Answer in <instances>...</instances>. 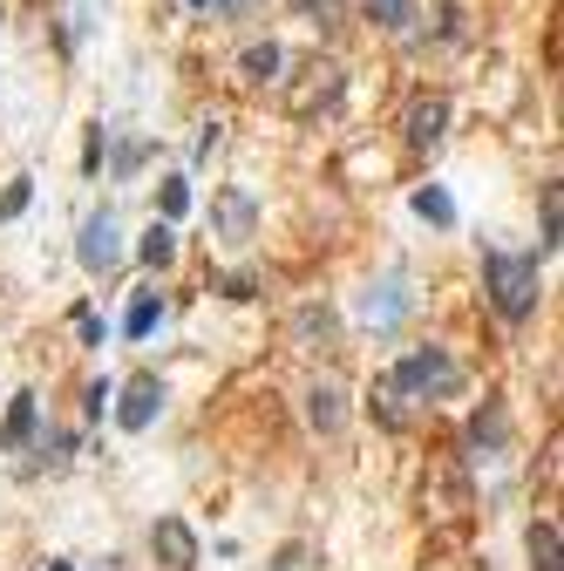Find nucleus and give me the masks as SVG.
Returning a JSON list of instances; mask_svg holds the SVG:
<instances>
[{"label": "nucleus", "mask_w": 564, "mask_h": 571, "mask_svg": "<svg viewBox=\"0 0 564 571\" xmlns=\"http://www.w3.org/2000/svg\"><path fill=\"white\" fill-rule=\"evenodd\" d=\"M299 8V21H313V28H333L341 21V0H293Z\"/></svg>", "instance_id": "412c9836"}, {"label": "nucleus", "mask_w": 564, "mask_h": 571, "mask_svg": "<svg viewBox=\"0 0 564 571\" xmlns=\"http://www.w3.org/2000/svg\"><path fill=\"white\" fill-rule=\"evenodd\" d=\"M191 8H211V0H191Z\"/></svg>", "instance_id": "bb28decb"}, {"label": "nucleus", "mask_w": 564, "mask_h": 571, "mask_svg": "<svg viewBox=\"0 0 564 571\" xmlns=\"http://www.w3.org/2000/svg\"><path fill=\"white\" fill-rule=\"evenodd\" d=\"M157 408H164V381H157V375H137L130 388H123V408H116V422L130 429V435H143L150 422H157Z\"/></svg>", "instance_id": "20e7f679"}, {"label": "nucleus", "mask_w": 564, "mask_h": 571, "mask_svg": "<svg viewBox=\"0 0 564 571\" xmlns=\"http://www.w3.org/2000/svg\"><path fill=\"white\" fill-rule=\"evenodd\" d=\"M388 381L415 402V395H456V381H463V375H456V360H449L443 347H422V354H408Z\"/></svg>", "instance_id": "f03ea898"}, {"label": "nucleus", "mask_w": 564, "mask_h": 571, "mask_svg": "<svg viewBox=\"0 0 564 571\" xmlns=\"http://www.w3.org/2000/svg\"><path fill=\"white\" fill-rule=\"evenodd\" d=\"M150 551H157L170 571H191L197 564V537H191L184 517H157V524H150Z\"/></svg>", "instance_id": "39448f33"}, {"label": "nucleus", "mask_w": 564, "mask_h": 571, "mask_svg": "<svg viewBox=\"0 0 564 571\" xmlns=\"http://www.w3.org/2000/svg\"><path fill=\"white\" fill-rule=\"evenodd\" d=\"M306 75H313V83L286 89V110H293V116H313L320 102H333V96H341V68H333V62H313Z\"/></svg>", "instance_id": "0eeeda50"}, {"label": "nucleus", "mask_w": 564, "mask_h": 571, "mask_svg": "<svg viewBox=\"0 0 564 571\" xmlns=\"http://www.w3.org/2000/svg\"><path fill=\"white\" fill-rule=\"evenodd\" d=\"M82 341H89V347H102V341H110V327H102L95 314H82Z\"/></svg>", "instance_id": "b1692460"}, {"label": "nucleus", "mask_w": 564, "mask_h": 571, "mask_svg": "<svg viewBox=\"0 0 564 571\" xmlns=\"http://www.w3.org/2000/svg\"><path fill=\"white\" fill-rule=\"evenodd\" d=\"M306 422H313L320 435H341V422H347L341 388H313V395H306Z\"/></svg>", "instance_id": "9b49d317"}, {"label": "nucleus", "mask_w": 564, "mask_h": 571, "mask_svg": "<svg viewBox=\"0 0 564 571\" xmlns=\"http://www.w3.org/2000/svg\"><path fill=\"white\" fill-rule=\"evenodd\" d=\"M75 258H82L89 272H116V266H123V225H116L110 212H95V218L82 225V245H75Z\"/></svg>", "instance_id": "7ed1b4c3"}, {"label": "nucleus", "mask_w": 564, "mask_h": 571, "mask_svg": "<svg viewBox=\"0 0 564 571\" xmlns=\"http://www.w3.org/2000/svg\"><path fill=\"white\" fill-rule=\"evenodd\" d=\"M35 429H41V408H35L28 388H21L14 408H8V429H0V449H28V443H35Z\"/></svg>", "instance_id": "9d476101"}, {"label": "nucleus", "mask_w": 564, "mask_h": 571, "mask_svg": "<svg viewBox=\"0 0 564 571\" xmlns=\"http://www.w3.org/2000/svg\"><path fill=\"white\" fill-rule=\"evenodd\" d=\"M557 231H564V191L544 185V252H557Z\"/></svg>", "instance_id": "6ab92c4d"}, {"label": "nucleus", "mask_w": 564, "mask_h": 571, "mask_svg": "<svg viewBox=\"0 0 564 571\" xmlns=\"http://www.w3.org/2000/svg\"><path fill=\"white\" fill-rule=\"evenodd\" d=\"M530 571H557V524H530Z\"/></svg>", "instance_id": "dca6fc26"}, {"label": "nucleus", "mask_w": 564, "mask_h": 571, "mask_svg": "<svg viewBox=\"0 0 564 571\" xmlns=\"http://www.w3.org/2000/svg\"><path fill=\"white\" fill-rule=\"evenodd\" d=\"M218 8H225V14H252V0H218Z\"/></svg>", "instance_id": "a878e982"}, {"label": "nucleus", "mask_w": 564, "mask_h": 571, "mask_svg": "<svg viewBox=\"0 0 564 571\" xmlns=\"http://www.w3.org/2000/svg\"><path fill=\"white\" fill-rule=\"evenodd\" d=\"M157 320H164V300H157V293H137V306H130V320H123V333H130V341H143V333H157Z\"/></svg>", "instance_id": "ddd939ff"}, {"label": "nucleus", "mask_w": 564, "mask_h": 571, "mask_svg": "<svg viewBox=\"0 0 564 571\" xmlns=\"http://www.w3.org/2000/svg\"><path fill=\"white\" fill-rule=\"evenodd\" d=\"M137 258H143V266H170V258H177V231H170V218L143 231V245H137Z\"/></svg>", "instance_id": "f8f14e48"}, {"label": "nucleus", "mask_w": 564, "mask_h": 571, "mask_svg": "<svg viewBox=\"0 0 564 571\" xmlns=\"http://www.w3.org/2000/svg\"><path fill=\"white\" fill-rule=\"evenodd\" d=\"M299 341H333V314H326V306H306V314H299Z\"/></svg>", "instance_id": "aec40b11"}, {"label": "nucleus", "mask_w": 564, "mask_h": 571, "mask_svg": "<svg viewBox=\"0 0 564 571\" xmlns=\"http://www.w3.org/2000/svg\"><path fill=\"white\" fill-rule=\"evenodd\" d=\"M476 443H490V449L503 443V415H497V408H490V415H476Z\"/></svg>", "instance_id": "5701e85b"}, {"label": "nucleus", "mask_w": 564, "mask_h": 571, "mask_svg": "<svg viewBox=\"0 0 564 571\" xmlns=\"http://www.w3.org/2000/svg\"><path fill=\"white\" fill-rule=\"evenodd\" d=\"M48 571H68V564H48Z\"/></svg>", "instance_id": "cd10ccee"}, {"label": "nucleus", "mask_w": 564, "mask_h": 571, "mask_svg": "<svg viewBox=\"0 0 564 571\" xmlns=\"http://www.w3.org/2000/svg\"><path fill=\"white\" fill-rule=\"evenodd\" d=\"M272 571H306V551H299V544H293V551H279V564Z\"/></svg>", "instance_id": "393cba45"}, {"label": "nucleus", "mask_w": 564, "mask_h": 571, "mask_svg": "<svg viewBox=\"0 0 564 571\" xmlns=\"http://www.w3.org/2000/svg\"><path fill=\"white\" fill-rule=\"evenodd\" d=\"M483 293L490 306L517 327L537 314V300H544V279H537V252H490L483 258Z\"/></svg>", "instance_id": "f257e3e1"}, {"label": "nucleus", "mask_w": 564, "mask_h": 571, "mask_svg": "<svg viewBox=\"0 0 564 571\" xmlns=\"http://www.w3.org/2000/svg\"><path fill=\"white\" fill-rule=\"evenodd\" d=\"M443 137H449V102H443V96L415 102V110H408V143H415V150H435Z\"/></svg>", "instance_id": "6e6552de"}, {"label": "nucleus", "mask_w": 564, "mask_h": 571, "mask_svg": "<svg viewBox=\"0 0 564 571\" xmlns=\"http://www.w3.org/2000/svg\"><path fill=\"white\" fill-rule=\"evenodd\" d=\"M28 204H35V177H14V185L0 191V225H8V218H21Z\"/></svg>", "instance_id": "a211bd4d"}, {"label": "nucleus", "mask_w": 564, "mask_h": 571, "mask_svg": "<svg viewBox=\"0 0 564 571\" xmlns=\"http://www.w3.org/2000/svg\"><path fill=\"white\" fill-rule=\"evenodd\" d=\"M401 314H408L401 279H381V286H368V300H361V320H368V327H395Z\"/></svg>", "instance_id": "1a4fd4ad"}, {"label": "nucleus", "mask_w": 564, "mask_h": 571, "mask_svg": "<svg viewBox=\"0 0 564 571\" xmlns=\"http://www.w3.org/2000/svg\"><path fill=\"white\" fill-rule=\"evenodd\" d=\"M368 21H374V28H408V21H415V0H368Z\"/></svg>", "instance_id": "2eb2a0df"}, {"label": "nucleus", "mask_w": 564, "mask_h": 571, "mask_svg": "<svg viewBox=\"0 0 564 571\" xmlns=\"http://www.w3.org/2000/svg\"><path fill=\"white\" fill-rule=\"evenodd\" d=\"M211 218H218V239H225V245H245L252 225H259V204H252V191H218Z\"/></svg>", "instance_id": "423d86ee"}, {"label": "nucleus", "mask_w": 564, "mask_h": 571, "mask_svg": "<svg viewBox=\"0 0 564 571\" xmlns=\"http://www.w3.org/2000/svg\"><path fill=\"white\" fill-rule=\"evenodd\" d=\"M157 204H164V218H184V212H191V185H184V177H170Z\"/></svg>", "instance_id": "4be33fe9"}, {"label": "nucleus", "mask_w": 564, "mask_h": 571, "mask_svg": "<svg viewBox=\"0 0 564 571\" xmlns=\"http://www.w3.org/2000/svg\"><path fill=\"white\" fill-rule=\"evenodd\" d=\"M415 212H422L428 225H456V198H449L443 185H422V191H415Z\"/></svg>", "instance_id": "4468645a"}, {"label": "nucleus", "mask_w": 564, "mask_h": 571, "mask_svg": "<svg viewBox=\"0 0 564 571\" xmlns=\"http://www.w3.org/2000/svg\"><path fill=\"white\" fill-rule=\"evenodd\" d=\"M279 62H286V55H279V48L272 41H259V48H245V75H252V83H272V75H279Z\"/></svg>", "instance_id": "f3484780"}]
</instances>
